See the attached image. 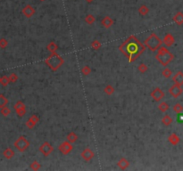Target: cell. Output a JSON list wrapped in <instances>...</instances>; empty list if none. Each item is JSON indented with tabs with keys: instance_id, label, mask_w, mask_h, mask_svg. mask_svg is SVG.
Here are the masks:
<instances>
[{
	"instance_id": "cell-12",
	"label": "cell",
	"mask_w": 183,
	"mask_h": 171,
	"mask_svg": "<svg viewBox=\"0 0 183 171\" xmlns=\"http://www.w3.org/2000/svg\"><path fill=\"white\" fill-rule=\"evenodd\" d=\"M22 14H23L26 18L29 19V18H32V17L35 14L36 10H35V8H34L32 5H27V6H25L22 9Z\"/></svg>"
},
{
	"instance_id": "cell-3",
	"label": "cell",
	"mask_w": 183,
	"mask_h": 171,
	"mask_svg": "<svg viewBox=\"0 0 183 171\" xmlns=\"http://www.w3.org/2000/svg\"><path fill=\"white\" fill-rule=\"evenodd\" d=\"M156 59L161 65L166 67L171 62H172V60L174 59V55L168 50L166 47H161L157 50Z\"/></svg>"
},
{
	"instance_id": "cell-35",
	"label": "cell",
	"mask_w": 183,
	"mask_h": 171,
	"mask_svg": "<svg viewBox=\"0 0 183 171\" xmlns=\"http://www.w3.org/2000/svg\"><path fill=\"white\" fill-rule=\"evenodd\" d=\"M148 70V67L145 64V63H141L138 66V72H140L141 74H144L147 72Z\"/></svg>"
},
{
	"instance_id": "cell-37",
	"label": "cell",
	"mask_w": 183,
	"mask_h": 171,
	"mask_svg": "<svg viewBox=\"0 0 183 171\" xmlns=\"http://www.w3.org/2000/svg\"><path fill=\"white\" fill-rule=\"evenodd\" d=\"M173 112H175V113H177V114H179V113H181L182 112H183V106L180 104H174V106H173Z\"/></svg>"
},
{
	"instance_id": "cell-41",
	"label": "cell",
	"mask_w": 183,
	"mask_h": 171,
	"mask_svg": "<svg viewBox=\"0 0 183 171\" xmlns=\"http://www.w3.org/2000/svg\"><path fill=\"white\" fill-rule=\"evenodd\" d=\"M95 0H86V2L87 3H92V2H94Z\"/></svg>"
},
{
	"instance_id": "cell-13",
	"label": "cell",
	"mask_w": 183,
	"mask_h": 171,
	"mask_svg": "<svg viewBox=\"0 0 183 171\" xmlns=\"http://www.w3.org/2000/svg\"><path fill=\"white\" fill-rule=\"evenodd\" d=\"M174 43H175V39H174V37L172 36V34H171V33H167L166 35L164 37L163 44H164L166 47H172Z\"/></svg>"
},
{
	"instance_id": "cell-22",
	"label": "cell",
	"mask_w": 183,
	"mask_h": 171,
	"mask_svg": "<svg viewBox=\"0 0 183 171\" xmlns=\"http://www.w3.org/2000/svg\"><path fill=\"white\" fill-rule=\"evenodd\" d=\"M139 14L141 15V16H146L148 13H149V8L146 6V5H141L139 7Z\"/></svg>"
},
{
	"instance_id": "cell-18",
	"label": "cell",
	"mask_w": 183,
	"mask_h": 171,
	"mask_svg": "<svg viewBox=\"0 0 183 171\" xmlns=\"http://www.w3.org/2000/svg\"><path fill=\"white\" fill-rule=\"evenodd\" d=\"M172 21L179 26L183 24V13L182 12H178L176 13V14L173 16Z\"/></svg>"
},
{
	"instance_id": "cell-40",
	"label": "cell",
	"mask_w": 183,
	"mask_h": 171,
	"mask_svg": "<svg viewBox=\"0 0 183 171\" xmlns=\"http://www.w3.org/2000/svg\"><path fill=\"white\" fill-rule=\"evenodd\" d=\"M178 121L179 123H183V113H179V115H178Z\"/></svg>"
},
{
	"instance_id": "cell-6",
	"label": "cell",
	"mask_w": 183,
	"mask_h": 171,
	"mask_svg": "<svg viewBox=\"0 0 183 171\" xmlns=\"http://www.w3.org/2000/svg\"><path fill=\"white\" fill-rule=\"evenodd\" d=\"M39 151L40 152V153L44 156V157H48L49 155L52 154V152H54V147L53 145L48 143V142H44L39 148Z\"/></svg>"
},
{
	"instance_id": "cell-43",
	"label": "cell",
	"mask_w": 183,
	"mask_h": 171,
	"mask_svg": "<svg viewBox=\"0 0 183 171\" xmlns=\"http://www.w3.org/2000/svg\"><path fill=\"white\" fill-rule=\"evenodd\" d=\"M0 1H1V0H0Z\"/></svg>"
},
{
	"instance_id": "cell-27",
	"label": "cell",
	"mask_w": 183,
	"mask_h": 171,
	"mask_svg": "<svg viewBox=\"0 0 183 171\" xmlns=\"http://www.w3.org/2000/svg\"><path fill=\"white\" fill-rule=\"evenodd\" d=\"M85 22L88 23V25H91V24H93L94 22H96V17L93 15V14H88L86 15L85 17Z\"/></svg>"
},
{
	"instance_id": "cell-29",
	"label": "cell",
	"mask_w": 183,
	"mask_h": 171,
	"mask_svg": "<svg viewBox=\"0 0 183 171\" xmlns=\"http://www.w3.org/2000/svg\"><path fill=\"white\" fill-rule=\"evenodd\" d=\"M114 92H115V89L112 85H107L104 88V93L106 94L107 95H112Z\"/></svg>"
},
{
	"instance_id": "cell-14",
	"label": "cell",
	"mask_w": 183,
	"mask_h": 171,
	"mask_svg": "<svg viewBox=\"0 0 183 171\" xmlns=\"http://www.w3.org/2000/svg\"><path fill=\"white\" fill-rule=\"evenodd\" d=\"M113 23H114V21H113L109 15L105 16V17L102 19V21H101V24H102L103 27H105V29H109V28H111V27L113 25Z\"/></svg>"
},
{
	"instance_id": "cell-28",
	"label": "cell",
	"mask_w": 183,
	"mask_h": 171,
	"mask_svg": "<svg viewBox=\"0 0 183 171\" xmlns=\"http://www.w3.org/2000/svg\"><path fill=\"white\" fill-rule=\"evenodd\" d=\"M8 102H9L8 99L3 94H0V108L6 106L8 104Z\"/></svg>"
},
{
	"instance_id": "cell-25",
	"label": "cell",
	"mask_w": 183,
	"mask_h": 171,
	"mask_svg": "<svg viewBox=\"0 0 183 171\" xmlns=\"http://www.w3.org/2000/svg\"><path fill=\"white\" fill-rule=\"evenodd\" d=\"M40 167H41V164L38 160L32 161V163H30V165H29V168L32 169V170H33V171H38V170L40 169Z\"/></svg>"
},
{
	"instance_id": "cell-8",
	"label": "cell",
	"mask_w": 183,
	"mask_h": 171,
	"mask_svg": "<svg viewBox=\"0 0 183 171\" xmlns=\"http://www.w3.org/2000/svg\"><path fill=\"white\" fill-rule=\"evenodd\" d=\"M14 109L18 117L22 118L26 114V105L22 101H17L14 105Z\"/></svg>"
},
{
	"instance_id": "cell-4",
	"label": "cell",
	"mask_w": 183,
	"mask_h": 171,
	"mask_svg": "<svg viewBox=\"0 0 183 171\" xmlns=\"http://www.w3.org/2000/svg\"><path fill=\"white\" fill-rule=\"evenodd\" d=\"M143 44L150 51L156 52V51H157L162 47L163 40L156 35V33H151L150 35L145 39V41H144Z\"/></svg>"
},
{
	"instance_id": "cell-21",
	"label": "cell",
	"mask_w": 183,
	"mask_h": 171,
	"mask_svg": "<svg viewBox=\"0 0 183 171\" xmlns=\"http://www.w3.org/2000/svg\"><path fill=\"white\" fill-rule=\"evenodd\" d=\"M66 140L72 144L75 143L78 140V135L75 132H70L67 135H66Z\"/></svg>"
},
{
	"instance_id": "cell-15",
	"label": "cell",
	"mask_w": 183,
	"mask_h": 171,
	"mask_svg": "<svg viewBox=\"0 0 183 171\" xmlns=\"http://www.w3.org/2000/svg\"><path fill=\"white\" fill-rule=\"evenodd\" d=\"M117 166L121 170H125L129 167L130 166V161L126 159V158H121L118 162H117Z\"/></svg>"
},
{
	"instance_id": "cell-38",
	"label": "cell",
	"mask_w": 183,
	"mask_h": 171,
	"mask_svg": "<svg viewBox=\"0 0 183 171\" xmlns=\"http://www.w3.org/2000/svg\"><path fill=\"white\" fill-rule=\"evenodd\" d=\"M7 46H8V41H7L6 39H5V38L0 39V48L5 49V48L7 47Z\"/></svg>"
},
{
	"instance_id": "cell-11",
	"label": "cell",
	"mask_w": 183,
	"mask_h": 171,
	"mask_svg": "<svg viewBox=\"0 0 183 171\" xmlns=\"http://www.w3.org/2000/svg\"><path fill=\"white\" fill-rule=\"evenodd\" d=\"M169 93L173 97V98H178L179 97L182 93H183V89L181 88V86L173 84L170 88H169Z\"/></svg>"
},
{
	"instance_id": "cell-33",
	"label": "cell",
	"mask_w": 183,
	"mask_h": 171,
	"mask_svg": "<svg viewBox=\"0 0 183 171\" xmlns=\"http://www.w3.org/2000/svg\"><path fill=\"white\" fill-rule=\"evenodd\" d=\"M36 125H37V123H36L32 118H30V117L29 118V119H28V120L26 121V123H25V126H26L29 129H32Z\"/></svg>"
},
{
	"instance_id": "cell-30",
	"label": "cell",
	"mask_w": 183,
	"mask_h": 171,
	"mask_svg": "<svg viewBox=\"0 0 183 171\" xmlns=\"http://www.w3.org/2000/svg\"><path fill=\"white\" fill-rule=\"evenodd\" d=\"M162 75L165 79H170L172 76V70L169 69V68L165 67L164 69L163 70V72H162Z\"/></svg>"
},
{
	"instance_id": "cell-17",
	"label": "cell",
	"mask_w": 183,
	"mask_h": 171,
	"mask_svg": "<svg viewBox=\"0 0 183 171\" xmlns=\"http://www.w3.org/2000/svg\"><path fill=\"white\" fill-rule=\"evenodd\" d=\"M168 141L170 142L171 145H177L180 142V138L179 137V135L176 133H172L168 136Z\"/></svg>"
},
{
	"instance_id": "cell-20",
	"label": "cell",
	"mask_w": 183,
	"mask_h": 171,
	"mask_svg": "<svg viewBox=\"0 0 183 171\" xmlns=\"http://www.w3.org/2000/svg\"><path fill=\"white\" fill-rule=\"evenodd\" d=\"M58 48H59L58 45L55 42H54V41L49 42L47 44V50L49 51L50 53H55V52H57Z\"/></svg>"
},
{
	"instance_id": "cell-10",
	"label": "cell",
	"mask_w": 183,
	"mask_h": 171,
	"mask_svg": "<svg viewBox=\"0 0 183 171\" xmlns=\"http://www.w3.org/2000/svg\"><path fill=\"white\" fill-rule=\"evenodd\" d=\"M151 98L156 102H160L164 97V92L160 87H156L150 94Z\"/></svg>"
},
{
	"instance_id": "cell-23",
	"label": "cell",
	"mask_w": 183,
	"mask_h": 171,
	"mask_svg": "<svg viewBox=\"0 0 183 171\" xmlns=\"http://www.w3.org/2000/svg\"><path fill=\"white\" fill-rule=\"evenodd\" d=\"M173 119L170 115H164V118L162 119V123L165 126V127H169L172 123Z\"/></svg>"
},
{
	"instance_id": "cell-34",
	"label": "cell",
	"mask_w": 183,
	"mask_h": 171,
	"mask_svg": "<svg viewBox=\"0 0 183 171\" xmlns=\"http://www.w3.org/2000/svg\"><path fill=\"white\" fill-rule=\"evenodd\" d=\"M0 84H1L3 87H7L9 84H10V80H9V78L8 76H3L0 78Z\"/></svg>"
},
{
	"instance_id": "cell-39",
	"label": "cell",
	"mask_w": 183,
	"mask_h": 171,
	"mask_svg": "<svg viewBox=\"0 0 183 171\" xmlns=\"http://www.w3.org/2000/svg\"><path fill=\"white\" fill-rule=\"evenodd\" d=\"M30 118H32V119H33V120H34L37 124H38V123L39 122V120H40L39 117L37 114H32V116H30Z\"/></svg>"
},
{
	"instance_id": "cell-24",
	"label": "cell",
	"mask_w": 183,
	"mask_h": 171,
	"mask_svg": "<svg viewBox=\"0 0 183 171\" xmlns=\"http://www.w3.org/2000/svg\"><path fill=\"white\" fill-rule=\"evenodd\" d=\"M169 108H170V106L166 102H161L158 105V109L161 112H166L169 110Z\"/></svg>"
},
{
	"instance_id": "cell-26",
	"label": "cell",
	"mask_w": 183,
	"mask_h": 171,
	"mask_svg": "<svg viewBox=\"0 0 183 171\" xmlns=\"http://www.w3.org/2000/svg\"><path fill=\"white\" fill-rule=\"evenodd\" d=\"M90 47H91V48H92L93 50H96L97 51V50H99L102 47V44H101L100 41L95 39V40H93L92 42H91Z\"/></svg>"
},
{
	"instance_id": "cell-7",
	"label": "cell",
	"mask_w": 183,
	"mask_h": 171,
	"mask_svg": "<svg viewBox=\"0 0 183 171\" xmlns=\"http://www.w3.org/2000/svg\"><path fill=\"white\" fill-rule=\"evenodd\" d=\"M58 150L63 155H68L73 150V145H72V143L66 140L62 144H60V145L58 146Z\"/></svg>"
},
{
	"instance_id": "cell-32",
	"label": "cell",
	"mask_w": 183,
	"mask_h": 171,
	"mask_svg": "<svg viewBox=\"0 0 183 171\" xmlns=\"http://www.w3.org/2000/svg\"><path fill=\"white\" fill-rule=\"evenodd\" d=\"M0 113H1V115H3L4 117H7L11 114V110L9 107L4 106L2 108H0Z\"/></svg>"
},
{
	"instance_id": "cell-9",
	"label": "cell",
	"mask_w": 183,
	"mask_h": 171,
	"mask_svg": "<svg viewBox=\"0 0 183 171\" xmlns=\"http://www.w3.org/2000/svg\"><path fill=\"white\" fill-rule=\"evenodd\" d=\"M80 157L82 158V160L84 161L89 162L90 160H92V159L95 157V152L90 148L87 147V148H84L82 150V152H80Z\"/></svg>"
},
{
	"instance_id": "cell-42",
	"label": "cell",
	"mask_w": 183,
	"mask_h": 171,
	"mask_svg": "<svg viewBox=\"0 0 183 171\" xmlns=\"http://www.w3.org/2000/svg\"><path fill=\"white\" fill-rule=\"evenodd\" d=\"M40 2H44V1H46V0H39Z\"/></svg>"
},
{
	"instance_id": "cell-1",
	"label": "cell",
	"mask_w": 183,
	"mask_h": 171,
	"mask_svg": "<svg viewBox=\"0 0 183 171\" xmlns=\"http://www.w3.org/2000/svg\"><path fill=\"white\" fill-rule=\"evenodd\" d=\"M146 50V47L134 35L130 36L119 47V51L128 58L129 62H135Z\"/></svg>"
},
{
	"instance_id": "cell-2",
	"label": "cell",
	"mask_w": 183,
	"mask_h": 171,
	"mask_svg": "<svg viewBox=\"0 0 183 171\" xmlns=\"http://www.w3.org/2000/svg\"><path fill=\"white\" fill-rule=\"evenodd\" d=\"M44 62L53 72H55L63 66V64L65 63V60L62 56L55 52L51 53V54L44 60Z\"/></svg>"
},
{
	"instance_id": "cell-31",
	"label": "cell",
	"mask_w": 183,
	"mask_h": 171,
	"mask_svg": "<svg viewBox=\"0 0 183 171\" xmlns=\"http://www.w3.org/2000/svg\"><path fill=\"white\" fill-rule=\"evenodd\" d=\"M81 74L84 76V77H87L88 76L90 73H91V68L88 66V65H85L84 67H82V69L80 71Z\"/></svg>"
},
{
	"instance_id": "cell-5",
	"label": "cell",
	"mask_w": 183,
	"mask_h": 171,
	"mask_svg": "<svg viewBox=\"0 0 183 171\" xmlns=\"http://www.w3.org/2000/svg\"><path fill=\"white\" fill-rule=\"evenodd\" d=\"M29 145H30L29 141L25 137L24 135H20L14 143V148L17 151H19L20 152H24L29 147Z\"/></svg>"
},
{
	"instance_id": "cell-36",
	"label": "cell",
	"mask_w": 183,
	"mask_h": 171,
	"mask_svg": "<svg viewBox=\"0 0 183 171\" xmlns=\"http://www.w3.org/2000/svg\"><path fill=\"white\" fill-rule=\"evenodd\" d=\"M8 78H9L10 83H13V84L16 83V82L18 81V79H19V77H18V75H17L15 72H12V73L8 76Z\"/></svg>"
},
{
	"instance_id": "cell-16",
	"label": "cell",
	"mask_w": 183,
	"mask_h": 171,
	"mask_svg": "<svg viewBox=\"0 0 183 171\" xmlns=\"http://www.w3.org/2000/svg\"><path fill=\"white\" fill-rule=\"evenodd\" d=\"M172 81L176 85L182 86L183 85V72H178L175 75H173Z\"/></svg>"
},
{
	"instance_id": "cell-19",
	"label": "cell",
	"mask_w": 183,
	"mask_h": 171,
	"mask_svg": "<svg viewBox=\"0 0 183 171\" xmlns=\"http://www.w3.org/2000/svg\"><path fill=\"white\" fill-rule=\"evenodd\" d=\"M14 155H15L14 151H13V149H11L10 147H7V148H6L3 151V156H4V158H6L7 160L13 159Z\"/></svg>"
}]
</instances>
